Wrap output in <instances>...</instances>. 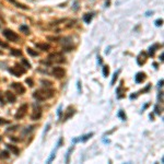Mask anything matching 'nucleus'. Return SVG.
I'll list each match as a JSON object with an SVG mask.
<instances>
[{
    "label": "nucleus",
    "mask_w": 164,
    "mask_h": 164,
    "mask_svg": "<svg viewBox=\"0 0 164 164\" xmlns=\"http://www.w3.org/2000/svg\"><path fill=\"white\" fill-rule=\"evenodd\" d=\"M1 53H2V52H0V54H1Z\"/></svg>",
    "instance_id": "nucleus-30"
},
{
    "label": "nucleus",
    "mask_w": 164,
    "mask_h": 164,
    "mask_svg": "<svg viewBox=\"0 0 164 164\" xmlns=\"http://www.w3.org/2000/svg\"><path fill=\"white\" fill-rule=\"evenodd\" d=\"M154 47H150V49H149V53H150V55H151V56H152V55H153V53H154Z\"/></svg>",
    "instance_id": "nucleus-28"
},
{
    "label": "nucleus",
    "mask_w": 164,
    "mask_h": 164,
    "mask_svg": "<svg viewBox=\"0 0 164 164\" xmlns=\"http://www.w3.org/2000/svg\"><path fill=\"white\" fill-rule=\"evenodd\" d=\"M8 1L11 2V3H13L14 6L17 7V8H21V9H23V10H27V9H29L26 6H24V4H22V3H20V2H18L17 0H8Z\"/></svg>",
    "instance_id": "nucleus-12"
},
{
    "label": "nucleus",
    "mask_w": 164,
    "mask_h": 164,
    "mask_svg": "<svg viewBox=\"0 0 164 164\" xmlns=\"http://www.w3.org/2000/svg\"><path fill=\"white\" fill-rule=\"evenodd\" d=\"M10 54L13 55V56H21L22 55V52L20 49H17V48H12L10 50Z\"/></svg>",
    "instance_id": "nucleus-15"
},
{
    "label": "nucleus",
    "mask_w": 164,
    "mask_h": 164,
    "mask_svg": "<svg viewBox=\"0 0 164 164\" xmlns=\"http://www.w3.org/2000/svg\"><path fill=\"white\" fill-rule=\"evenodd\" d=\"M26 52H27V54L31 55V56H38V53L33 50L32 48H26Z\"/></svg>",
    "instance_id": "nucleus-18"
},
{
    "label": "nucleus",
    "mask_w": 164,
    "mask_h": 164,
    "mask_svg": "<svg viewBox=\"0 0 164 164\" xmlns=\"http://www.w3.org/2000/svg\"><path fill=\"white\" fill-rule=\"evenodd\" d=\"M108 73H109V68H108V66H103V75H104V77H107Z\"/></svg>",
    "instance_id": "nucleus-19"
},
{
    "label": "nucleus",
    "mask_w": 164,
    "mask_h": 164,
    "mask_svg": "<svg viewBox=\"0 0 164 164\" xmlns=\"http://www.w3.org/2000/svg\"><path fill=\"white\" fill-rule=\"evenodd\" d=\"M27 109H29V106H27V104H23L22 106H20L19 109H18V112H17V114L14 115L16 119H22V118H23L24 116L26 115Z\"/></svg>",
    "instance_id": "nucleus-5"
},
{
    "label": "nucleus",
    "mask_w": 164,
    "mask_h": 164,
    "mask_svg": "<svg viewBox=\"0 0 164 164\" xmlns=\"http://www.w3.org/2000/svg\"><path fill=\"white\" fill-rule=\"evenodd\" d=\"M52 73L54 74V77H56L57 79H61V78L65 77L66 70L62 67H54V68H53Z\"/></svg>",
    "instance_id": "nucleus-6"
},
{
    "label": "nucleus",
    "mask_w": 164,
    "mask_h": 164,
    "mask_svg": "<svg viewBox=\"0 0 164 164\" xmlns=\"http://www.w3.org/2000/svg\"><path fill=\"white\" fill-rule=\"evenodd\" d=\"M36 47L41 48L42 50H48L50 48V46L48 44H36Z\"/></svg>",
    "instance_id": "nucleus-16"
},
{
    "label": "nucleus",
    "mask_w": 164,
    "mask_h": 164,
    "mask_svg": "<svg viewBox=\"0 0 164 164\" xmlns=\"http://www.w3.org/2000/svg\"><path fill=\"white\" fill-rule=\"evenodd\" d=\"M22 62L25 65V67H26V68H31V64H30L26 59H24V58H23V59H22Z\"/></svg>",
    "instance_id": "nucleus-23"
},
{
    "label": "nucleus",
    "mask_w": 164,
    "mask_h": 164,
    "mask_svg": "<svg viewBox=\"0 0 164 164\" xmlns=\"http://www.w3.org/2000/svg\"><path fill=\"white\" fill-rule=\"evenodd\" d=\"M9 71L11 72V73L13 74V75H16V77H21L22 74H24L25 72H26V70H25V68H24L22 65L17 64L16 66H14V67L10 68Z\"/></svg>",
    "instance_id": "nucleus-3"
},
{
    "label": "nucleus",
    "mask_w": 164,
    "mask_h": 164,
    "mask_svg": "<svg viewBox=\"0 0 164 164\" xmlns=\"http://www.w3.org/2000/svg\"><path fill=\"white\" fill-rule=\"evenodd\" d=\"M119 72H120V70H117V71L114 73V77H113V80H112V82H110V85H113L115 83L116 79H117V77H118V74H119Z\"/></svg>",
    "instance_id": "nucleus-21"
},
{
    "label": "nucleus",
    "mask_w": 164,
    "mask_h": 164,
    "mask_svg": "<svg viewBox=\"0 0 164 164\" xmlns=\"http://www.w3.org/2000/svg\"><path fill=\"white\" fill-rule=\"evenodd\" d=\"M73 114H74V108L71 107V106H69V107L67 108V110H66V115H65V117H64V120H67L68 118H70Z\"/></svg>",
    "instance_id": "nucleus-9"
},
{
    "label": "nucleus",
    "mask_w": 164,
    "mask_h": 164,
    "mask_svg": "<svg viewBox=\"0 0 164 164\" xmlns=\"http://www.w3.org/2000/svg\"><path fill=\"white\" fill-rule=\"evenodd\" d=\"M92 18H93L92 13H87V14H84V17H83V21H84L85 23H90L91 20H92Z\"/></svg>",
    "instance_id": "nucleus-14"
},
{
    "label": "nucleus",
    "mask_w": 164,
    "mask_h": 164,
    "mask_svg": "<svg viewBox=\"0 0 164 164\" xmlns=\"http://www.w3.org/2000/svg\"><path fill=\"white\" fill-rule=\"evenodd\" d=\"M3 124H9V120H6L4 118L0 117V125H3Z\"/></svg>",
    "instance_id": "nucleus-24"
},
{
    "label": "nucleus",
    "mask_w": 164,
    "mask_h": 164,
    "mask_svg": "<svg viewBox=\"0 0 164 164\" xmlns=\"http://www.w3.org/2000/svg\"><path fill=\"white\" fill-rule=\"evenodd\" d=\"M11 88L13 89L18 94H23L25 93V88L23 87V84L22 83H19V82H13L11 84Z\"/></svg>",
    "instance_id": "nucleus-7"
},
{
    "label": "nucleus",
    "mask_w": 164,
    "mask_h": 164,
    "mask_svg": "<svg viewBox=\"0 0 164 164\" xmlns=\"http://www.w3.org/2000/svg\"><path fill=\"white\" fill-rule=\"evenodd\" d=\"M31 117H32L33 120H38L39 118L42 117V110H41V108H35Z\"/></svg>",
    "instance_id": "nucleus-8"
},
{
    "label": "nucleus",
    "mask_w": 164,
    "mask_h": 164,
    "mask_svg": "<svg viewBox=\"0 0 164 164\" xmlns=\"http://www.w3.org/2000/svg\"><path fill=\"white\" fill-rule=\"evenodd\" d=\"M162 22H163V20H158V21H156L155 23H156V25L159 26V25H162Z\"/></svg>",
    "instance_id": "nucleus-29"
},
{
    "label": "nucleus",
    "mask_w": 164,
    "mask_h": 164,
    "mask_svg": "<svg viewBox=\"0 0 164 164\" xmlns=\"http://www.w3.org/2000/svg\"><path fill=\"white\" fill-rule=\"evenodd\" d=\"M0 46H1V47H4V48H7V47H8V44H7V43L1 42V39H0Z\"/></svg>",
    "instance_id": "nucleus-25"
},
{
    "label": "nucleus",
    "mask_w": 164,
    "mask_h": 164,
    "mask_svg": "<svg viewBox=\"0 0 164 164\" xmlns=\"http://www.w3.org/2000/svg\"><path fill=\"white\" fill-rule=\"evenodd\" d=\"M6 96H7V98H8V101L10 103H14L17 101V96L13 94V93L10 92V91H7L6 92Z\"/></svg>",
    "instance_id": "nucleus-10"
},
{
    "label": "nucleus",
    "mask_w": 164,
    "mask_h": 164,
    "mask_svg": "<svg viewBox=\"0 0 164 164\" xmlns=\"http://www.w3.org/2000/svg\"><path fill=\"white\" fill-rule=\"evenodd\" d=\"M145 79H146V74L143 73V72H138V73L136 74V78H135V80H136V82H137V83L142 82Z\"/></svg>",
    "instance_id": "nucleus-11"
},
{
    "label": "nucleus",
    "mask_w": 164,
    "mask_h": 164,
    "mask_svg": "<svg viewBox=\"0 0 164 164\" xmlns=\"http://www.w3.org/2000/svg\"><path fill=\"white\" fill-rule=\"evenodd\" d=\"M7 148H8L11 152H13L14 154H19V153H20L19 148L16 147V146H13V145H7Z\"/></svg>",
    "instance_id": "nucleus-13"
},
{
    "label": "nucleus",
    "mask_w": 164,
    "mask_h": 164,
    "mask_svg": "<svg viewBox=\"0 0 164 164\" xmlns=\"http://www.w3.org/2000/svg\"><path fill=\"white\" fill-rule=\"evenodd\" d=\"M26 83H29L30 87H33V84H34V83H33V80H32V79H26Z\"/></svg>",
    "instance_id": "nucleus-27"
},
{
    "label": "nucleus",
    "mask_w": 164,
    "mask_h": 164,
    "mask_svg": "<svg viewBox=\"0 0 164 164\" xmlns=\"http://www.w3.org/2000/svg\"><path fill=\"white\" fill-rule=\"evenodd\" d=\"M1 154H2L1 156H3V158H4V159H7V158H9V155H8V152H7V151H3V152H2V153H1Z\"/></svg>",
    "instance_id": "nucleus-26"
},
{
    "label": "nucleus",
    "mask_w": 164,
    "mask_h": 164,
    "mask_svg": "<svg viewBox=\"0 0 164 164\" xmlns=\"http://www.w3.org/2000/svg\"><path fill=\"white\" fill-rule=\"evenodd\" d=\"M46 64L52 65V64H60V62H65V57L61 53H54V54H50L48 58H47V61H45Z\"/></svg>",
    "instance_id": "nucleus-2"
},
{
    "label": "nucleus",
    "mask_w": 164,
    "mask_h": 164,
    "mask_svg": "<svg viewBox=\"0 0 164 164\" xmlns=\"http://www.w3.org/2000/svg\"><path fill=\"white\" fill-rule=\"evenodd\" d=\"M3 35L8 41H11V42H18L20 39V36L17 34L16 32L11 31V30H8V29L3 31Z\"/></svg>",
    "instance_id": "nucleus-4"
},
{
    "label": "nucleus",
    "mask_w": 164,
    "mask_h": 164,
    "mask_svg": "<svg viewBox=\"0 0 164 164\" xmlns=\"http://www.w3.org/2000/svg\"><path fill=\"white\" fill-rule=\"evenodd\" d=\"M118 116H119V117L122 118L123 120H125V119H126V115L124 114V112H123V110H119V112H118Z\"/></svg>",
    "instance_id": "nucleus-22"
},
{
    "label": "nucleus",
    "mask_w": 164,
    "mask_h": 164,
    "mask_svg": "<svg viewBox=\"0 0 164 164\" xmlns=\"http://www.w3.org/2000/svg\"><path fill=\"white\" fill-rule=\"evenodd\" d=\"M54 94H55V90L46 88V89L36 90L34 93H33V96L38 101H46V100H48V98L54 96Z\"/></svg>",
    "instance_id": "nucleus-1"
},
{
    "label": "nucleus",
    "mask_w": 164,
    "mask_h": 164,
    "mask_svg": "<svg viewBox=\"0 0 164 164\" xmlns=\"http://www.w3.org/2000/svg\"><path fill=\"white\" fill-rule=\"evenodd\" d=\"M20 30L23 33H25V34H30V29L26 25H21V26H20Z\"/></svg>",
    "instance_id": "nucleus-17"
},
{
    "label": "nucleus",
    "mask_w": 164,
    "mask_h": 164,
    "mask_svg": "<svg viewBox=\"0 0 164 164\" xmlns=\"http://www.w3.org/2000/svg\"><path fill=\"white\" fill-rule=\"evenodd\" d=\"M92 136H93V133L92 132H91V133H88V135H85V136H83V137L82 138H80V141H87L88 139H89V138H91V137H92Z\"/></svg>",
    "instance_id": "nucleus-20"
}]
</instances>
